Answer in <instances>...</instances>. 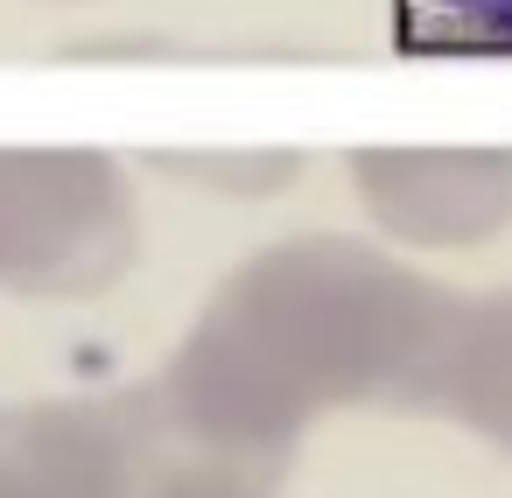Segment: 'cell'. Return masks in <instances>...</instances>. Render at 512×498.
Returning a JSON list of instances; mask_svg holds the SVG:
<instances>
[{
	"label": "cell",
	"mask_w": 512,
	"mask_h": 498,
	"mask_svg": "<svg viewBox=\"0 0 512 498\" xmlns=\"http://www.w3.org/2000/svg\"><path fill=\"white\" fill-rule=\"evenodd\" d=\"M449 302L456 288L351 232H288L246 253L141 386L169 463L274 484L330 407H421Z\"/></svg>",
	"instance_id": "6da1fadb"
},
{
	"label": "cell",
	"mask_w": 512,
	"mask_h": 498,
	"mask_svg": "<svg viewBox=\"0 0 512 498\" xmlns=\"http://www.w3.org/2000/svg\"><path fill=\"white\" fill-rule=\"evenodd\" d=\"M141 204L99 148H0V295L85 302L134 274Z\"/></svg>",
	"instance_id": "7a4b0ae2"
},
{
	"label": "cell",
	"mask_w": 512,
	"mask_h": 498,
	"mask_svg": "<svg viewBox=\"0 0 512 498\" xmlns=\"http://www.w3.org/2000/svg\"><path fill=\"white\" fill-rule=\"evenodd\" d=\"M169 470L148 393L8 400L0 407V498H141Z\"/></svg>",
	"instance_id": "3957f363"
},
{
	"label": "cell",
	"mask_w": 512,
	"mask_h": 498,
	"mask_svg": "<svg viewBox=\"0 0 512 498\" xmlns=\"http://www.w3.org/2000/svg\"><path fill=\"white\" fill-rule=\"evenodd\" d=\"M351 197L379 239L470 253L512 232V148H358Z\"/></svg>",
	"instance_id": "277c9868"
},
{
	"label": "cell",
	"mask_w": 512,
	"mask_h": 498,
	"mask_svg": "<svg viewBox=\"0 0 512 498\" xmlns=\"http://www.w3.org/2000/svg\"><path fill=\"white\" fill-rule=\"evenodd\" d=\"M414 414H442L512 456V288H477L449 302Z\"/></svg>",
	"instance_id": "5b68a950"
},
{
	"label": "cell",
	"mask_w": 512,
	"mask_h": 498,
	"mask_svg": "<svg viewBox=\"0 0 512 498\" xmlns=\"http://www.w3.org/2000/svg\"><path fill=\"white\" fill-rule=\"evenodd\" d=\"M169 176H183V183H197V190H211V197H239V204H253V197H274L281 183H295V155L281 148H232V155H169L162 162Z\"/></svg>",
	"instance_id": "8992f818"
},
{
	"label": "cell",
	"mask_w": 512,
	"mask_h": 498,
	"mask_svg": "<svg viewBox=\"0 0 512 498\" xmlns=\"http://www.w3.org/2000/svg\"><path fill=\"white\" fill-rule=\"evenodd\" d=\"M407 22H414L428 43L512 50V0H407Z\"/></svg>",
	"instance_id": "52a82bcc"
},
{
	"label": "cell",
	"mask_w": 512,
	"mask_h": 498,
	"mask_svg": "<svg viewBox=\"0 0 512 498\" xmlns=\"http://www.w3.org/2000/svg\"><path fill=\"white\" fill-rule=\"evenodd\" d=\"M141 498H281L267 477H239V470H211V463H169L155 470V484Z\"/></svg>",
	"instance_id": "ba28073f"
}]
</instances>
